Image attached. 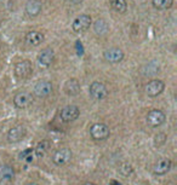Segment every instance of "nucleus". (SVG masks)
Returning <instances> with one entry per match:
<instances>
[{"label":"nucleus","instance_id":"obj_1","mask_svg":"<svg viewBox=\"0 0 177 185\" xmlns=\"http://www.w3.org/2000/svg\"><path fill=\"white\" fill-rule=\"evenodd\" d=\"M80 115V110L77 105H67L63 109H61V112L58 114L60 121L63 123H69L75 121Z\"/></svg>","mask_w":177,"mask_h":185},{"label":"nucleus","instance_id":"obj_2","mask_svg":"<svg viewBox=\"0 0 177 185\" xmlns=\"http://www.w3.org/2000/svg\"><path fill=\"white\" fill-rule=\"evenodd\" d=\"M90 134L95 140H105L111 136V129L104 123H94L90 127Z\"/></svg>","mask_w":177,"mask_h":185},{"label":"nucleus","instance_id":"obj_3","mask_svg":"<svg viewBox=\"0 0 177 185\" xmlns=\"http://www.w3.org/2000/svg\"><path fill=\"white\" fill-rule=\"evenodd\" d=\"M13 73H15V76L20 80L27 79L32 75L33 73V65L29 61H21V62H17L15 64L13 68Z\"/></svg>","mask_w":177,"mask_h":185},{"label":"nucleus","instance_id":"obj_4","mask_svg":"<svg viewBox=\"0 0 177 185\" xmlns=\"http://www.w3.org/2000/svg\"><path fill=\"white\" fill-rule=\"evenodd\" d=\"M91 23H92L91 17L86 13H84V15H80V16L74 18V21L72 23V29L77 34H83L84 32H86L88 28H90Z\"/></svg>","mask_w":177,"mask_h":185},{"label":"nucleus","instance_id":"obj_5","mask_svg":"<svg viewBox=\"0 0 177 185\" xmlns=\"http://www.w3.org/2000/svg\"><path fill=\"white\" fill-rule=\"evenodd\" d=\"M55 61V52L52 48L46 47L44 50H41V52L38 54L37 57V63L40 68H47L50 67Z\"/></svg>","mask_w":177,"mask_h":185},{"label":"nucleus","instance_id":"obj_6","mask_svg":"<svg viewBox=\"0 0 177 185\" xmlns=\"http://www.w3.org/2000/svg\"><path fill=\"white\" fill-rule=\"evenodd\" d=\"M90 95L96 101H103L108 97V88L100 81H94L90 85Z\"/></svg>","mask_w":177,"mask_h":185},{"label":"nucleus","instance_id":"obj_7","mask_svg":"<svg viewBox=\"0 0 177 185\" xmlns=\"http://www.w3.org/2000/svg\"><path fill=\"white\" fill-rule=\"evenodd\" d=\"M164 88H165V84L162 80H159V79H153L145 86L146 95L149 96V97L159 96L164 91Z\"/></svg>","mask_w":177,"mask_h":185},{"label":"nucleus","instance_id":"obj_8","mask_svg":"<svg viewBox=\"0 0 177 185\" xmlns=\"http://www.w3.org/2000/svg\"><path fill=\"white\" fill-rule=\"evenodd\" d=\"M166 120L165 114L162 112V110H158V109H153L148 113L147 115V123L150 127H159L162 126Z\"/></svg>","mask_w":177,"mask_h":185},{"label":"nucleus","instance_id":"obj_9","mask_svg":"<svg viewBox=\"0 0 177 185\" xmlns=\"http://www.w3.org/2000/svg\"><path fill=\"white\" fill-rule=\"evenodd\" d=\"M103 58L105 62L117 64L124 59V52L118 47H112V48H108L103 52Z\"/></svg>","mask_w":177,"mask_h":185},{"label":"nucleus","instance_id":"obj_10","mask_svg":"<svg viewBox=\"0 0 177 185\" xmlns=\"http://www.w3.org/2000/svg\"><path fill=\"white\" fill-rule=\"evenodd\" d=\"M72 156H73V154L68 148H62V149H58L54 153V155H52V161L57 166H63L70 161Z\"/></svg>","mask_w":177,"mask_h":185},{"label":"nucleus","instance_id":"obj_11","mask_svg":"<svg viewBox=\"0 0 177 185\" xmlns=\"http://www.w3.org/2000/svg\"><path fill=\"white\" fill-rule=\"evenodd\" d=\"M52 84L47 80H40L35 84L34 86V95L39 97V98H44V97H47L49 95H51L52 92Z\"/></svg>","mask_w":177,"mask_h":185},{"label":"nucleus","instance_id":"obj_12","mask_svg":"<svg viewBox=\"0 0 177 185\" xmlns=\"http://www.w3.org/2000/svg\"><path fill=\"white\" fill-rule=\"evenodd\" d=\"M13 103L18 109H27L33 103V97L28 92H18L13 97Z\"/></svg>","mask_w":177,"mask_h":185},{"label":"nucleus","instance_id":"obj_13","mask_svg":"<svg viewBox=\"0 0 177 185\" xmlns=\"http://www.w3.org/2000/svg\"><path fill=\"white\" fill-rule=\"evenodd\" d=\"M44 34L40 33V32H37V30H32V32H28L24 36V41L28 46H32V47H35V46H39L43 41H44Z\"/></svg>","mask_w":177,"mask_h":185},{"label":"nucleus","instance_id":"obj_14","mask_svg":"<svg viewBox=\"0 0 177 185\" xmlns=\"http://www.w3.org/2000/svg\"><path fill=\"white\" fill-rule=\"evenodd\" d=\"M171 168V160L167 157H163L160 160H158V162L154 164L153 167V172L156 175H163L165 173H167Z\"/></svg>","mask_w":177,"mask_h":185},{"label":"nucleus","instance_id":"obj_15","mask_svg":"<svg viewBox=\"0 0 177 185\" xmlns=\"http://www.w3.org/2000/svg\"><path fill=\"white\" fill-rule=\"evenodd\" d=\"M43 9V4L40 0H28L26 4V13L28 17H37Z\"/></svg>","mask_w":177,"mask_h":185},{"label":"nucleus","instance_id":"obj_16","mask_svg":"<svg viewBox=\"0 0 177 185\" xmlns=\"http://www.w3.org/2000/svg\"><path fill=\"white\" fill-rule=\"evenodd\" d=\"M24 136H26V129L22 126H15L7 132V139L11 143L20 142L21 139L24 138Z\"/></svg>","mask_w":177,"mask_h":185},{"label":"nucleus","instance_id":"obj_17","mask_svg":"<svg viewBox=\"0 0 177 185\" xmlns=\"http://www.w3.org/2000/svg\"><path fill=\"white\" fill-rule=\"evenodd\" d=\"M159 70H160V67H159V63H156V61L148 62L139 68V73L143 76H153L159 73Z\"/></svg>","mask_w":177,"mask_h":185},{"label":"nucleus","instance_id":"obj_18","mask_svg":"<svg viewBox=\"0 0 177 185\" xmlns=\"http://www.w3.org/2000/svg\"><path fill=\"white\" fill-rule=\"evenodd\" d=\"M80 84L77 79H69L64 84V92L68 96H77L80 92Z\"/></svg>","mask_w":177,"mask_h":185},{"label":"nucleus","instance_id":"obj_19","mask_svg":"<svg viewBox=\"0 0 177 185\" xmlns=\"http://www.w3.org/2000/svg\"><path fill=\"white\" fill-rule=\"evenodd\" d=\"M94 30L100 36L105 35V34L108 33V30H109V27H108L107 21L103 20V18H97V20L94 22Z\"/></svg>","mask_w":177,"mask_h":185},{"label":"nucleus","instance_id":"obj_20","mask_svg":"<svg viewBox=\"0 0 177 185\" xmlns=\"http://www.w3.org/2000/svg\"><path fill=\"white\" fill-rule=\"evenodd\" d=\"M50 149V142L49 140H41L40 143H38V145L35 146L34 153L37 155V157H44L46 155V153Z\"/></svg>","mask_w":177,"mask_h":185},{"label":"nucleus","instance_id":"obj_21","mask_svg":"<svg viewBox=\"0 0 177 185\" xmlns=\"http://www.w3.org/2000/svg\"><path fill=\"white\" fill-rule=\"evenodd\" d=\"M112 9L118 13H125L128 10L126 0H109Z\"/></svg>","mask_w":177,"mask_h":185},{"label":"nucleus","instance_id":"obj_22","mask_svg":"<svg viewBox=\"0 0 177 185\" xmlns=\"http://www.w3.org/2000/svg\"><path fill=\"white\" fill-rule=\"evenodd\" d=\"M152 4L156 10L165 11L172 6L173 0H152Z\"/></svg>","mask_w":177,"mask_h":185},{"label":"nucleus","instance_id":"obj_23","mask_svg":"<svg viewBox=\"0 0 177 185\" xmlns=\"http://www.w3.org/2000/svg\"><path fill=\"white\" fill-rule=\"evenodd\" d=\"M15 177V171L10 166H3L0 167V179L1 180H11Z\"/></svg>","mask_w":177,"mask_h":185},{"label":"nucleus","instance_id":"obj_24","mask_svg":"<svg viewBox=\"0 0 177 185\" xmlns=\"http://www.w3.org/2000/svg\"><path fill=\"white\" fill-rule=\"evenodd\" d=\"M119 171H120V173H121L122 175L129 177V175L132 174L133 168H132V166H131L130 163H128V162H122V163L119 166Z\"/></svg>","mask_w":177,"mask_h":185},{"label":"nucleus","instance_id":"obj_25","mask_svg":"<svg viewBox=\"0 0 177 185\" xmlns=\"http://www.w3.org/2000/svg\"><path fill=\"white\" fill-rule=\"evenodd\" d=\"M166 142V134L165 133H158L154 137V145L155 146H162Z\"/></svg>","mask_w":177,"mask_h":185},{"label":"nucleus","instance_id":"obj_26","mask_svg":"<svg viewBox=\"0 0 177 185\" xmlns=\"http://www.w3.org/2000/svg\"><path fill=\"white\" fill-rule=\"evenodd\" d=\"M33 154V149H30V148H27V149H24L21 154H20V160H24L28 155Z\"/></svg>","mask_w":177,"mask_h":185},{"label":"nucleus","instance_id":"obj_27","mask_svg":"<svg viewBox=\"0 0 177 185\" xmlns=\"http://www.w3.org/2000/svg\"><path fill=\"white\" fill-rule=\"evenodd\" d=\"M75 48H77V54H78V56H83V54H84V47H83V44L80 41L75 43Z\"/></svg>","mask_w":177,"mask_h":185},{"label":"nucleus","instance_id":"obj_28","mask_svg":"<svg viewBox=\"0 0 177 185\" xmlns=\"http://www.w3.org/2000/svg\"><path fill=\"white\" fill-rule=\"evenodd\" d=\"M24 160H26L27 162H32V161H33V154H30V155H28V156H27V157H26Z\"/></svg>","mask_w":177,"mask_h":185},{"label":"nucleus","instance_id":"obj_29","mask_svg":"<svg viewBox=\"0 0 177 185\" xmlns=\"http://www.w3.org/2000/svg\"><path fill=\"white\" fill-rule=\"evenodd\" d=\"M111 185H122V184H120V183L117 181V180H111Z\"/></svg>","mask_w":177,"mask_h":185},{"label":"nucleus","instance_id":"obj_30","mask_svg":"<svg viewBox=\"0 0 177 185\" xmlns=\"http://www.w3.org/2000/svg\"><path fill=\"white\" fill-rule=\"evenodd\" d=\"M72 3H73L74 5H78V4L83 3V0H72Z\"/></svg>","mask_w":177,"mask_h":185},{"label":"nucleus","instance_id":"obj_31","mask_svg":"<svg viewBox=\"0 0 177 185\" xmlns=\"http://www.w3.org/2000/svg\"><path fill=\"white\" fill-rule=\"evenodd\" d=\"M26 185H39V184H37V183H29V184H26Z\"/></svg>","mask_w":177,"mask_h":185},{"label":"nucleus","instance_id":"obj_32","mask_svg":"<svg viewBox=\"0 0 177 185\" xmlns=\"http://www.w3.org/2000/svg\"><path fill=\"white\" fill-rule=\"evenodd\" d=\"M84 185H96V184H94V183H85Z\"/></svg>","mask_w":177,"mask_h":185}]
</instances>
